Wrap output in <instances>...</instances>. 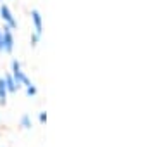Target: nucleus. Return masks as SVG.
Masks as SVG:
<instances>
[{"mask_svg": "<svg viewBox=\"0 0 155 147\" xmlns=\"http://www.w3.org/2000/svg\"><path fill=\"white\" fill-rule=\"evenodd\" d=\"M7 97H9V92L5 87V80H4V76H0V106L7 104Z\"/></svg>", "mask_w": 155, "mask_h": 147, "instance_id": "obj_6", "label": "nucleus"}, {"mask_svg": "<svg viewBox=\"0 0 155 147\" xmlns=\"http://www.w3.org/2000/svg\"><path fill=\"white\" fill-rule=\"evenodd\" d=\"M47 119H48L47 111H40V113H38V123L40 125H45V123H47Z\"/></svg>", "mask_w": 155, "mask_h": 147, "instance_id": "obj_10", "label": "nucleus"}, {"mask_svg": "<svg viewBox=\"0 0 155 147\" xmlns=\"http://www.w3.org/2000/svg\"><path fill=\"white\" fill-rule=\"evenodd\" d=\"M0 47H2V28H0Z\"/></svg>", "mask_w": 155, "mask_h": 147, "instance_id": "obj_11", "label": "nucleus"}, {"mask_svg": "<svg viewBox=\"0 0 155 147\" xmlns=\"http://www.w3.org/2000/svg\"><path fill=\"white\" fill-rule=\"evenodd\" d=\"M19 126H21L22 130H31L33 128V119L29 114H22L21 118H19Z\"/></svg>", "mask_w": 155, "mask_h": 147, "instance_id": "obj_7", "label": "nucleus"}, {"mask_svg": "<svg viewBox=\"0 0 155 147\" xmlns=\"http://www.w3.org/2000/svg\"><path fill=\"white\" fill-rule=\"evenodd\" d=\"M29 16H31V24H33V33L41 36L43 35V16H41V12L38 9H31Z\"/></svg>", "mask_w": 155, "mask_h": 147, "instance_id": "obj_4", "label": "nucleus"}, {"mask_svg": "<svg viewBox=\"0 0 155 147\" xmlns=\"http://www.w3.org/2000/svg\"><path fill=\"white\" fill-rule=\"evenodd\" d=\"M0 2H5V0H0Z\"/></svg>", "mask_w": 155, "mask_h": 147, "instance_id": "obj_12", "label": "nucleus"}, {"mask_svg": "<svg viewBox=\"0 0 155 147\" xmlns=\"http://www.w3.org/2000/svg\"><path fill=\"white\" fill-rule=\"evenodd\" d=\"M11 74L14 76V80L17 81V85L21 87V88L28 87L29 83H33V81L28 78V74L24 73V69H22L21 62L17 61V59H14V61L11 62Z\"/></svg>", "mask_w": 155, "mask_h": 147, "instance_id": "obj_1", "label": "nucleus"}, {"mask_svg": "<svg viewBox=\"0 0 155 147\" xmlns=\"http://www.w3.org/2000/svg\"><path fill=\"white\" fill-rule=\"evenodd\" d=\"M4 80H5V87H7V92L9 94H16L21 87L17 85V81L14 80V76H12L11 73H7V74H4Z\"/></svg>", "mask_w": 155, "mask_h": 147, "instance_id": "obj_5", "label": "nucleus"}, {"mask_svg": "<svg viewBox=\"0 0 155 147\" xmlns=\"http://www.w3.org/2000/svg\"><path fill=\"white\" fill-rule=\"evenodd\" d=\"M24 92H26V95L28 97H36L38 95V88H36L35 83H29L28 87H24Z\"/></svg>", "mask_w": 155, "mask_h": 147, "instance_id": "obj_8", "label": "nucleus"}, {"mask_svg": "<svg viewBox=\"0 0 155 147\" xmlns=\"http://www.w3.org/2000/svg\"><path fill=\"white\" fill-rule=\"evenodd\" d=\"M14 47H16L14 29H11L9 26L4 24V28H2V47H0V52H4V54H12V52H14Z\"/></svg>", "mask_w": 155, "mask_h": 147, "instance_id": "obj_2", "label": "nucleus"}, {"mask_svg": "<svg viewBox=\"0 0 155 147\" xmlns=\"http://www.w3.org/2000/svg\"><path fill=\"white\" fill-rule=\"evenodd\" d=\"M41 42V36L36 33H31V38H29V43H31V47H38V43Z\"/></svg>", "mask_w": 155, "mask_h": 147, "instance_id": "obj_9", "label": "nucleus"}, {"mask_svg": "<svg viewBox=\"0 0 155 147\" xmlns=\"http://www.w3.org/2000/svg\"><path fill=\"white\" fill-rule=\"evenodd\" d=\"M0 19H2L4 24L9 26L11 29H17V19H16V16H14V12L11 11V7L7 5V4H4V2H2V5H0Z\"/></svg>", "mask_w": 155, "mask_h": 147, "instance_id": "obj_3", "label": "nucleus"}]
</instances>
